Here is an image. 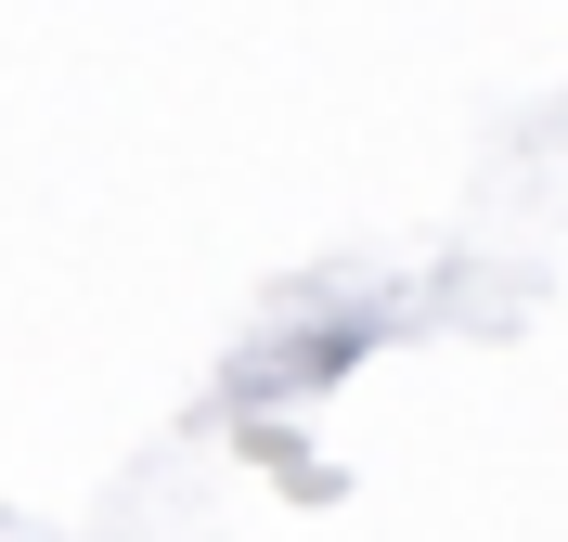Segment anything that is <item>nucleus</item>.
Segmentation results:
<instances>
[]
</instances>
